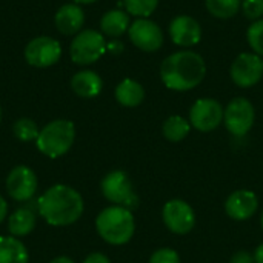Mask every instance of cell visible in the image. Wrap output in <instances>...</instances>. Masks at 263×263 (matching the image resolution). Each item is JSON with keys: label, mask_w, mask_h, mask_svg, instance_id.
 <instances>
[{"label": "cell", "mask_w": 263, "mask_h": 263, "mask_svg": "<svg viewBox=\"0 0 263 263\" xmlns=\"http://www.w3.org/2000/svg\"><path fill=\"white\" fill-rule=\"evenodd\" d=\"M206 74V65L194 51H177L168 55L160 65V79L171 91H190L199 86Z\"/></svg>", "instance_id": "1"}, {"label": "cell", "mask_w": 263, "mask_h": 263, "mask_svg": "<svg viewBox=\"0 0 263 263\" xmlns=\"http://www.w3.org/2000/svg\"><path fill=\"white\" fill-rule=\"evenodd\" d=\"M83 199L68 185H54L37 200L39 214L52 227H68L83 214Z\"/></svg>", "instance_id": "2"}, {"label": "cell", "mask_w": 263, "mask_h": 263, "mask_svg": "<svg viewBox=\"0 0 263 263\" xmlns=\"http://www.w3.org/2000/svg\"><path fill=\"white\" fill-rule=\"evenodd\" d=\"M96 228L99 236L109 245H125L128 243L136 231V220L133 211L112 205L105 208L96 219Z\"/></svg>", "instance_id": "3"}, {"label": "cell", "mask_w": 263, "mask_h": 263, "mask_svg": "<svg viewBox=\"0 0 263 263\" xmlns=\"http://www.w3.org/2000/svg\"><path fill=\"white\" fill-rule=\"evenodd\" d=\"M74 139H76L74 123L60 119V120L49 122L40 129L35 145L43 156L49 159H59L71 149Z\"/></svg>", "instance_id": "4"}, {"label": "cell", "mask_w": 263, "mask_h": 263, "mask_svg": "<svg viewBox=\"0 0 263 263\" xmlns=\"http://www.w3.org/2000/svg\"><path fill=\"white\" fill-rule=\"evenodd\" d=\"M106 52L105 35L96 29H82L69 45V55L76 65H92Z\"/></svg>", "instance_id": "5"}, {"label": "cell", "mask_w": 263, "mask_h": 263, "mask_svg": "<svg viewBox=\"0 0 263 263\" xmlns=\"http://www.w3.org/2000/svg\"><path fill=\"white\" fill-rule=\"evenodd\" d=\"M102 194L106 200H109L114 205L125 206L133 211V208L137 206V196L134 194L133 183L125 171H111L108 173L102 183Z\"/></svg>", "instance_id": "6"}, {"label": "cell", "mask_w": 263, "mask_h": 263, "mask_svg": "<svg viewBox=\"0 0 263 263\" xmlns=\"http://www.w3.org/2000/svg\"><path fill=\"white\" fill-rule=\"evenodd\" d=\"M256 120V111L253 103L245 97H236L233 99L223 112V123L227 129L234 137H243L247 136Z\"/></svg>", "instance_id": "7"}, {"label": "cell", "mask_w": 263, "mask_h": 263, "mask_svg": "<svg viewBox=\"0 0 263 263\" xmlns=\"http://www.w3.org/2000/svg\"><path fill=\"white\" fill-rule=\"evenodd\" d=\"M23 54L28 65L34 68H49L60 60L62 45L54 37L39 35L28 42Z\"/></svg>", "instance_id": "8"}, {"label": "cell", "mask_w": 263, "mask_h": 263, "mask_svg": "<svg viewBox=\"0 0 263 263\" xmlns=\"http://www.w3.org/2000/svg\"><path fill=\"white\" fill-rule=\"evenodd\" d=\"M162 219L165 227L177 236L188 234L196 225L194 210L182 199H173L166 202L162 210Z\"/></svg>", "instance_id": "9"}, {"label": "cell", "mask_w": 263, "mask_h": 263, "mask_svg": "<svg viewBox=\"0 0 263 263\" xmlns=\"http://www.w3.org/2000/svg\"><path fill=\"white\" fill-rule=\"evenodd\" d=\"M233 82L239 88H251L257 85L263 77V60L254 52L239 54L230 69Z\"/></svg>", "instance_id": "10"}, {"label": "cell", "mask_w": 263, "mask_h": 263, "mask_svg": "<svg viewBox=\"0 0 263 263\" xmlns=\"http://www.w3.org/2000/svg\"><path fill=\"white\" fill-rule=\"evenodd\" d=\"M223 106L214 99H199L190 109V123L200 133H210L223 122Z\"/></svg>", "instance_id": "11"}, {"label": "cell", "mask_w": 263, "mask_h": 263, "mask_svg": "<svg viewBox=\"0 0 263 263\" xmlns=\"http://www.w3.org/2000/svg\"><path fill=\"white\" fill-rule=\"evenodd\" d=\"M131 43L145 52H156L163 45L162 28L149 18H137L128 29Z\"/></svg>", "instance_id": "12"}, {"label": "cell", "mask_w": 263, "mask_h": 263, "mask_svg": "<svg viewBox=\"0 0 263 263\" xmlns=\"http://www.w3.org/2000/svg\"><path fill=\"white\" fill-rule=\"evenodd\" d=\"M6 191L15 202H28L37 191V176L25 165H18L11 170L6 177Z\"/></svg>", "instance_id": "13"}, {"label": "cell", "mask_w": 263, "mask_h": 263, "mask_svg": "<svg viewBox=\"0 0 263 263\" xmlns=\"http://www.w3.org/2000/svg\"><path fill=\"white\" fill-rule=\"evenodd\" d=\"M170 37L174 45L190 48L202 40V26L191 15H177L170 23Z\"/></svg>", "instance_id": "14"}, {"label": "cell", "mask_w": 263, "mask_h": 263, "mask_svg": "<svg viewBox=\"0 0 263 263\" xmlns=\"http://www.w3.org/2000/svg\"><path fill=\"white\" fill-rule=\"evenodd\" d=\"M259 210V199L250 190H237L230 194L225 202L227 214L239 222L251 219Z\"/></svg>", "instance_id": "15"}, {"label": "cell", "mask_w": 263, "mask_h": 263, "mask_svg": "<svg viewBox=\"0 0 263 263\" xmlns=\"http://www.w3.org/2000/svg\"><path fill=\"white\" fill-rule=\"evenodd\" d=\"M54 23L59 32L65 35H76L82 31L85 23V12L77 3H65L55 12Z\"/></svg>", "instance_id": "16"}, {"label": "cell", "mask_w": 263, "mask_h": 263, "mask_svg": "<svg viewBox=\"0 0 263 263\" xmlns=\"http://www.w3.org/2000/svg\"><path fill=\"white\" fill-rule=\"evenodd\" d=\"M71 88L82 99H94L102 92L103 80L96 71L83 69L72 76Z\"/></svg>", "instance_id": "17"}, {"label": "cell", "mask_w": 263, "mask_h": 263, "mask_svg": "<svg viewBox=\"0 0 263 263\" xmlns=\"http://www.w3.org/2000/svg\"><path fill=\"white\" fill-rule=\"evenodd\" d=\"M131 26L129 14L122 9H109L100 18V29L103 35L111 39H119L125 32H128Z\"/></svg>", "instance_id": "18"}, {"label": "cell", "mask_w": 263, "mask_h": 263, "mask_svg": "<svg viewBox=\"0 0 263 263\" xmlns=\"http://www.w3.org/2000/svg\"><path fill=\"white\" fill-rule=\"evenodd\" d=\"M116 100L126 108L139 106L145 99L143 86L134 79H123L116 88Z\"/></svg>", "instance_id": "19"}, {"label": "cell", "mask_w": 263, "mask_h": 263, "mask_svg": "<svg viewBox=\"0 0 263 263\" xmlns=\"http://www.w3.org/2000/svg\"><path fill=\"white\" fill-rule=\"evenodd\" d=\"M35 228V213L26 206L15 210L8 220V231L14 237L28 236Z\"/></svg>", "instance_id": "20"}, {"label": "cell", "mask_w": 263, "mask_h": 263, "mask_svg": "<svg viewBox=\"0 0 263 263\" xmlns=\"http://www.w3.org/2000/svg\"><path fill=\"white\" fill-rule=\"evenodd\" d=\"M29 254L26 247L14 236H0V263H28Z\"/></svg>", "instance_id": "21"}, {"label": "cell", "mask_w": 263, "mask_h": 263, "mask_svg": "<svg viewBox=\"0 0 263 263\" xmlns=\"http://www.w3.org/2000/svg\"><path fill=\"white\" fill-rule=\"evenodd\" d=\"M191 131V123L182 116H170L162 126V133L166 140L177 143L182 142Z\"/></svg>", "instance_id": "22"}, {"label": "cell", "mask_w": 263, "mask_h": 263, "mask_svg": "<svg viewBox=\"0 0 263 263\" xmlns=\"http://www.w3.org/2000/svg\"><path fill=\"white\" fill-rule=\"evenodd\" d=\"M205 5L211 15L217 18H231L240 11L242 0H205Z\"/></svg>", "instance_id": "23"}, {"label": "cell", "mask_w": 263, "mask_h": 263, "mask_svg": "<svg viewBox=\"0 0 263 263\" xmlns=\"http://www.w3.org/2000/svg\"><path fill=\"white\" fill-rule=\"evenodd\" d=\"M12 131H14V136L22 142L37 140L39 133H40L37 123L32 119H28V117H22V119L15 120V123L12 126Z\"/></svg>", "instance_id": "24"}, {"label": "cell", "mask_w": 263, "mask_h": 263, "mask_svg": "<svg viewBox=\"0 0 263 263\" xmlns=\"http://www.w3.org/2000/svg\"><path fill=\"white\" fill-rule=\"evenodd\" d=\"M159 0H123L125 11L137 18H148L157 8Z\"/></svg>", "instance_id": "25"}, {"label": "cell", "mask_w": 263, "mask_h": 263, "mask_svg": "<svg viewBox=\"0 0 263 263\" xmlns=\"http://www.w3.org/2000/svg\"><path fill=\"white\" fill-rule=\"evenodd\" d=\"M247 40L254 54L263 57V18L256 20L250 25L247 31Z\"/></svg>", "instance_id": "26"}, {"label": "cell", "mask_w": 263, "mask_h": 263, "mask_svg": "<svg viewBox=\"0 0 263 263\" xmlns=\"http://www.w3.org/2000/svg\"><path fill=\"white\" fill-rule=\"evenodd\" d=\"M242 12L247 18L256 22L263 17V0H242Z\"/></svg>", "instance_id": "27"}, {"label": "cell", "mask_w": 263, "mask_h": 263, "mask_svg": "<svg viewBox=\"0 0 263 263\" xmlns=\"http://www.w3.org/2000/svg\"><path fill=\"white\" fill-rule=\"evenodd\" d=\"M148 263H180V257L173 248H160L151 254Z\"/></svg>", "instance_id": "28"}, {"label": "cell", "mask_w": 263, "mask_h": 263, "mask_svg": "<svg viewBox=\"0 0 263 263\" xmlns=\"http://www.w3.org/2000/svg\"><path fill=\"white\" fill-rule=\"evenodd\" d=\"M230 263H256V260H254V254H251L250 251L240 250L233 254Z\"/></svg>", "instance_id": "29"}, {"label": "cell", "mask_w": 263, "mask_h": 263, "mask_svg": "<svg viewBox=\"0 0 263 263\" xmlns=\"http://www.w3.org/2000/svg\"><path fill=\"white\" fill-rule=\"evenodd\" d=\"M106 51H109L111 54H120L123 51V43L117 39H112L111 42H106Z\"/></svg>", "instance_id": "30"}, {"label": "cell", "mask_w": 263, "mask_h": 263, "mask_svg": "<svg viewBox=\"0 0 263 263\" xmlns=\"http://www.w3.org/2000/svg\"><path fill=\"white\" fill-rule=\"evenodd\" d=\"M83 263H111L109 262V259L105 256V254H102V253H92V254H89Z\"/></svg>", "instance_id": "31"}, {"label": "cell", "mask_w": 263, "mask_h": 263, "mask_svg": "<svg viewBox=\"0 0 263 263\" xmlns=\"http://www.w3.org/2000/svg\"><path fill=\"white\" fill-rule=\"evenodd\" d=\"M6 214H8V203H6V200L0 196V223L5 220Z\"/></svg>", "instance_id": "32"}, {"label": "cell", "mask_w": 263, "mask_h": 263, "mask_svg": "<svg viewBox=\"0 0 263 263\" xmlns=\"http://www.w3.org/2000/svg\"><path fill=\"white\" fill-rule=\"evenodd\" d=\"M254 260L256 263H263V243H260L254 251Z\"/></svg>", "instance_id": "33"}, {"label": "cell", "mask_w": 263, "mask_h": 263, "mask_svg": "<svg viewBox=\"0 0 263 263\" xmlns=\"http://www.w3.org/2000/svg\"><path fill=\"white\" fill-rule=\"evenodd\" d=\"M49 263H74V260H71L69 257H65V256H62V257H55L54 260H51Z\"/></svg>", "instance_id": "34"}, {"label": "cell", "mask_w": 263, "mask_h": 263, "mask_svg": "<svg viewBox=\"0 0 263 263\" xmlns=\"http://www.w3.org/2000/svg\"><path fill=\"white\" fill-rule=\"evenodd\" d=\"M94 2H97V0H74V3H77V5H91Z\"/></svg>", "instance_id": "35"}, {"label": "cell", "mask_w": 263, "mask_h": 263, "mask_svg": "<svg viewBox=\"0 0 263 263\" xmlns=\"http://www.w3.org/2000/svg\"><path fill=\"white\" fill-rule=\"evenodd\" d=\"M260 225H262V230H263V211H262V214H260Z\"/></svg>", "instance_id": "36"}, {"label": "cell", "mask_w": 263, "mask_h": 263, "mask_svg": "<svg viewBox=\"0 0 263 263\" xmlns=\"http://www.w3.org/2000/svg\"><path fill=\"white\" fill-rule=\"evenodd\" d=\"M0 122H2V106H0Z\"/></svg>", "instance_id": "37"}]
</instances>
